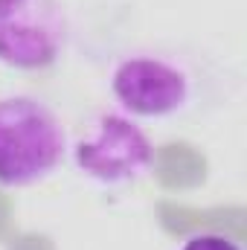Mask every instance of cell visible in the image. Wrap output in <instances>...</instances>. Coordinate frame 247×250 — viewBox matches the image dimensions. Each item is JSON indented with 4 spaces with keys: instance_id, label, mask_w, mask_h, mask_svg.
Here are the masks:
<instances>
[{
    "instance_id": "cell-1",
    "label": "cell",
    "mask_w": 247,
    "mask_h": 250,
    "mask_svg": "<svg viewBox=\"0 0 247 250\" xmlns=\"http://www.w3.org/2000/svg\"><path fill=\"white\" fill-rule=\"evenodd\" d=\"M67 154V131L56 111L29 93L0 99V187L47 181Z\"/></svg>"
},
{
    "instance_id": "cell-2",
    "label": "cell",
    "mask_w": 247,
    "mask_h": 250,
    "mask_svg": "<svg viewBox=\"0 0 247 250\" xmlns=\"http://www.w3.org/2000/svg\"><path fill=\"white\" fill-rule=\"evenodd\" d=\"M73 166L99 187H125L140 181L154 163V146L143 125L123 111L96 114L73 143Z\"/></svg>"
},
{
    "instance_id": "cell-4",
    "label": "cell",
    "mask_w": 247,
    "mask_h": 250,
    "mask_svg": "<svg viewBox=\"0 0 247 250\" xmlns=\"http://www.w3.org/2000/svg\"><path fill=\"white\" fill-rule=\"evenodd\" d=\"M70 41L62 0H0V64L23 73L50 70Z\"/></svg>"
},
{
    "instance_id": "cell-3",
    "label": "cell",
    "mask_w": 247,
    "mask_h": 250,
    "mask_svg": "<svg viewBox=\"0 0 247 250\" xmlns=\"http://www.w3.org/2000/svg\"><path fill=\"white\" fill-rule=\"evenodd\" d=\"M111 93L134 120H169L192 102V76L172 56L140 50L114 64Z\"/></svg>"
},
{
    "instance_id": "cell-5",
    "label": "cell",
    "mask_w": 247,
    "mask_h": 250,
    "mask_svg": "<svg viewBox=\"0 0 247 250\" xmlns=\"http://www.w3.org/2000/svg\"><path fill=\"white\" fill-rule=\"evenodd\" d=\"M178 250H242V248H239V242H233L230 236H221V233H195Z\"/></svg>"
}]
</instances>
